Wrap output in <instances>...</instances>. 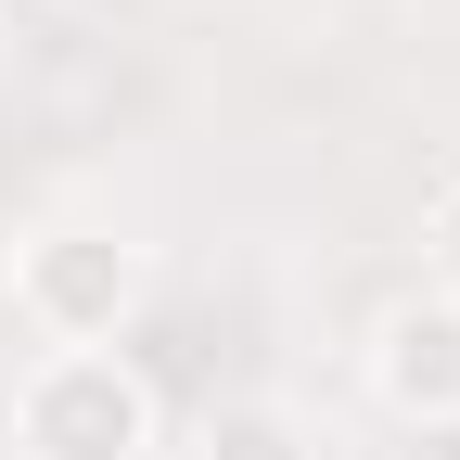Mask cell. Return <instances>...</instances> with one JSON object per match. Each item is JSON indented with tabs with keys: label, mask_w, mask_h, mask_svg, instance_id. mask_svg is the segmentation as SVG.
Returning a JSON list of instances; mask_svg holds the SVG:
<instances>
[{
	"label": "cell",
	"mask_w": 460,
	"mask_h": 460,
	"mask_svg": "<svg viewBox=\"0 0 460 460\" xmlns=\"http://www.w3.org/2000/svg\"><path fill=\"white\" fill-rule=\"evenodd\" d=\"M13 460H154V384L115 345H39L13 384Z\"/></svg>",
	"instance_id": "1"
},
{
	"label": "cell",
	"mask_w": 460,
	"mask_h": 460,
	"mask_svg": "<svg viewBox=\"0 0 460 460\" xmlns=\"http://www.w3.org/2000/svg\"><path fill=\"white\" fill-rule=\"evenodd\" d=\"M13 307L39 345H115L141 307V243H115V230L65 217V230H39V243L13 256Z\"/></svg>",
	"instance_id": "2"
},
{
	"label": "cell",
	"mask_w": 460,
	"mask_h": 460,
	"mask_svg": "<svg viewBox=\"0 0 460 460\" xmlns=\"http://www.w3.org/2000/svg\"><path fill=\"white\" fill-rule=\"evenodd\" d=\"M371 396L396 422H460V295H396L371 320Z\"/></svg>",
	"instance_id": "3"
},
{
	"label": "cell",
	"mask_w": 460,
	"mask_h": 460,
	"mask_svg": "<svg viewBox=\"0 0 460 460\" xmlns=\"http://www.w3.org/2000/svg\"><path fill=\"white\" fill-rule=\"evenodd\" d=\"M192 460H320V435L281 410V396H230V410H205V447Z\"/></svg>",
	"instance_id": "4"
},
{
	"label": "cell",
	"mask_w": 460,
	"mask_h": 460,
	"mask_svg": "<svg viewBox=\"0 0 460 460\" xmlns=\"http://www.w3.org/2000/svg\"><path fill=\"white\" fill-rule=\"evenodd\" d=\"M422 269H435V295H460V166H447L435 205H422Z\"/></svg>",
	"instance_id": "5"
}]
</instances>
